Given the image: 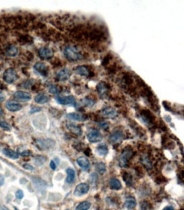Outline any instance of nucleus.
Returning <instances> with one entry per match:
<instances>
[{"label": "nucleus", "instance_id": "f257e3e1", "mask_svg": "<svg viewBox=\"0 0 184 210\" xmlns=\"http://www.w3.org/2000/svg\"><path fill=\"white\" fill-rule=\"evenodd\" d=\"M64 54L70 61L76 62L82 59V54L78 48L74 46H67L64 49Z\"/></svg>", "mask_w": 184, "mask_h": 210}, {"label": "nucleus", "instance_id": "f03ea898", "mask_svg": "<svg viewBox=\"0 0 184 210\" xmlns=\"http://www.w3.org/2000/svg\"><path fill=\"white\" fill-rule=\"evenodd\" d=\"M87 138L92 143H97V142H100L102 141L103 136L98 130L91 129L88 131V132L87 134Z\"/></svg>", "mask_w": 184, "mask_h": 210}, {"label": "nucleus", "instance_id": "7ed1b4c3", "mask_svg": "<svg viewBox=\"0 0 184 210\" xmlns=\"http://www.w3.org/2000/svg\"><path fill=\"white\" fill-rule=\"evenodd\" d=\"M3 80L5 82L9 84H11L13 82L17 80V72L15 71V69H12V68H9V69H6L4 73H3Z\"/></svg>", "mask_w": 184, "mask_h": 210}, {"label": "nucleus", "instance_id": "20e7f679", "mask_svg": "<svg viewBox=\"0 0 184 210\" xmlns=\"http://www.w3.org/2000/svg\"><path fill=\"white\" fill-rule=\"evenodd\" d=\"M55 100L57 101V103L62 105H72L76 106V102L74 97L72 96H66V97H62V96L57 95L55 97Z\"/></svg>", "mask_w": 184, "mask_h": 210}, {"label": "nucleus", "instance_id": "39448f33", "mask_svg": "<svg viewBox=\"0 0 184 210\" xmlns=\"http://www.w3.org/2000/svg\"><path fill=\"white\" fill-rule=\"evenodd\" d=\"M90 190L89 185L87 183H80L78 184L75 188L74 191V195L76 197H82L86 195L87 193Z\"/></svg>", "mask_w": 184, "mask_h": 210}, {"label": "nucleus", "instance_id": "423d86ee", "mask_svg": "<svg viewBox=\"0 0 184 210\" xmlns=\"http://www.w3.org/2000/svg\"><path fill=\"white\" fill-rule=\"evenodd\" d=\"M132 151L129 149H126L123 151V153H121V159H120V165L122 167H125L127 165V162L129 161V159L132 158Z\"/></svg>", "mask_w": 184, "mask_h": 210}, {"label": "nucleus", "instance_id": "0eeeda50", "mask_svg": "<svg viewBox=\"0 0 184 210\" xmlns=\"http://www.w3.org/2000/svg\"><path fill=\"white\" fill-rule=\"evenodd\" d=\"M124 138V134L123 132L120 131V130H117V131H115L111 133V135L109 136V140L115 143H118V142H121Z\"/></svg>", "mask_w": 184, "mask_h": 210}, {"label": "nucleus", "instance_id": "6e6552de", "mask_svg": "<svg viewBox=\"0 0 184 210\" xmlns=\"http://www.w3.org/2000/svg\"><path fill=\"white\" fill-rule=\"evenodd\" d=\"M34 69L37 72H38L41 75H43V76H46L48 75V73H49V69L46 66V64L43 63H41V62L35 64Z\"/></svg>", "mask_w": 184, "mask_h": 210}, {"label": "nucleus", "instance_id": "1a4fd4ad", "mask_svg": "<svg viewBox=\"0 0 184 210\" xmlns=\"http://www.w3.org/2000/svg\"><path fill=\"white\" fill-rule=\"evenodd\" d=\"M101 115H103L104 117H106V118L109 119H113L115 118L117 116V113L115 111L113 108H110V107H107V108H104L101 111Z\"/></svg>", "mask_w": 184, "mask_h": 210}, {"label": "nucleus", "instance_id": "9d476101", "mask_svg": "<svg viewBox=\"0 0 184 210\" xmlns=\"http://www.w3.org/2000/svg\"><path fill=\"white\" fill-rule=\"evenodd\" d=\"M38 54L43 59H49L53 57V51L49 48H41L38 50Z\"/></svg>", "mask_w": 184, "mask_h": 210}, {"label": "nucleus", "instance_id": "9b49d317", "mask_svg": "<svg viewBox=\"0 0 184 210\" xmlns=\"http://www.w3.org/2000/svg\"><path fill=\"white\" fill-rule=\"evenodd\" d=\"M76 164L83 170H88L90 168V162L86 157H80L76 159Z\"/></svg>", "mask_w": 184, "mask_h": 210}, {"label": "nucleus", "instance_id": "f8f14e48", "mask_svg": "<svg viewBox=\"0 0 184 210\" xmlns=\"http://www.w3.org/2000/svg\"><path fill=\"white\" fill-rule=\"evenodd\" d=\"M5 107L7 110L11 111V112H16V111H19L22 109L21 104L15 103L14 101H8L5 104Z\"/></svg>", "mask_w": 184, "mask_h": 210}, {"label": "nucleus", "instance_id": "ddd939ff", "mask_svg": "<svg viewBox=\"0 0 184 210\" xmlns=\"http://www.w3.org/2000/svg\"><path fill=\"white\" fill-rule=\"evenodd\" d=\"M14 98H17L21 101H29L32 99V96L29 92H24V91H17L14 92Z\"/></svg>", "mask_w": 184, "mask_h": 210}, {"label": "nucleus", "instance_id": "4468645a", "mask_svg": "<svg viewBox=\"0 0 184 210\" xmlns=\"http://www.w3.org/2000/svg\"><path fill=\"white\" fill-rule=\"evenodd\" d=\"M71 76V71L68 69H63L58 72L57 78L59 81H67Z\"/></svg>", "mask_w": 184, "mask_h": 210}, {"label": "nucleus", "instance_id": "2eb2a0df", "mask_svg": "<svg viewBox=\"0 0 184 210\" xmlns=\"http://www.w3.org/2000/svg\"><path fill=\"white\" fill-rule=\"evenodd\" d=\"M66 174H67V177L66 179V182L67 184H71L74 182L76 177V172L75 170L71 169V168H68L66 169Z\"/></svg>", "mask_w": 184, "mask_h": 210}, {"label": "nucleus", "instance_id": "dca6fc26", "mask_svg": "<svg viewBox=\"0 0 184 210\" xmlns=\"http://www.w3.org/2000/svg\"><path fill=\"white\" fill-rule=\"evenodd\" d=\"M75 71L76 74L81 75V76H88L90 75V71L88 68L84 65H80L77 66L75 69Z\"/></svg>", "mask_w": 184, "mask_h": 210}, {"label": "nucleus", "instance_id": "f3484780", "mask_svg": "<svg viewBox=\"0 0 184 210\" xmlns=\"http://www.w3.org/2000/svg\"><path fill=\"white\" fill-rule=\"evenodd\" d=\"M108 152H109V149H108V147L105 144H99L97 147V153H98V155L101 156V157H104L108 154Z\"/></svg>", "mask_w": 184, "mask_h": 210}, {"label": "nucleus", "instance_id": "a211bd4d", "mask_svg": "<svg viewBox=\"0 0 184 210\" xmlns=\"http://www.w3.org/2000/svg\"><path fill=\"white\" fill-rule=\"evenodd\" d=\"M109 187L113 190H120L122 187V186H121V182L119 181L118 179L112 178L110 179V181H109Z\"/></svg>", "mask_w": 184, "mask_h": 210}, {"label": "nucleus", "instance_id": "6ab92c4d", "mask_svg": "<svg viewBox=\"0 0 184 210\" xmlns=\"http://www.w3.org/2000/svg\"><path fill=\"white\" fill-rule=\"evenodd\" d=\"M3 153L6 157L11 158V159H18L19 158V154L16 152H14L11 149H8V148H4L3 150Z\"/></svg>", "mask_w": 184, "mask_h": 210}, {"label": "nucleus", "instance_id": "aec40b11", "mask_svg": "<svg viewBox=\"0 0 184 210\" xmlns=\"http://www.w3.org/2000/svg\"><path fill=\"white\" fill-rule=\"evenodd\" d=\"M49 97L43 93H40V94H38V95L35 97V102L37 104H46L47 102L49 101Z\"/></svg>", "mask_w": 184, "mask_h": 210}, {"label": "nucleus", "instance_id": "412c9836", "mask_svg": "<svg viewBox=\"0 0 184 210\" xmlns=\"http://www.w3.org/2000/svg\"><path fill=\"white\" fill-rule=\"evenodd\" d=\"M136 205H137V201H136V199L134 197H128V198L126 199V201H125V207L128 208V209H132V208H134L136 207Z\"/></svg>", "mask_w": 184, "mask_h": 210}, {"label": "nucleus", "instance_id": "4be33fe9", "mask_svg": "<svg viewBox=\"0 0 184 210\" xmlns=\"http://www.w3.org/2000/svg\"><path fill=\"white\" fill-rule=\"evenodd\" d=\"M97 90H98V92L99 93V95H100L101 97H103V96H105L107 94L108 87H107L106 84L104 83V82H100V83L98 85Z\"/></svg>", "mask_w": 184, "mask_h": 210}, {"label": "nucleus", "instance_id": "5701e85b", "mask_svg": "<svg viewBox=\"0 0 184 210\" xmlns=\"http://www.w3.org/2000/svg\"><path fill=\"white\" fill-rule=\"evenodd\" d=\"M67 126V129H69V131H71V132L75 133L76 135H81V130L80 127H78L77 125L72 124V123H68L66 125Z\"/></svg>", "mask_w": 184, "mask_h": 210}, {"label": "nucleus", "instance_id": "b1692460", "mask_svg": "<svg viewBox=\"0 0 184 210\" xmlns=\"http://www.w3.org/2000/svg\"><path fill=\"white\" fill-rule=\"evenodd\" d=\"M18 52H19V51H18L17 48L15 46L11 45V46H9V48L7 49L6 54H7V55L9 56V57H15V56L18 54Z\"/></svg>", "mask_w": 184, "mask_h": 210}, {"label": "nucleus", "instance_id": "393cba45", "mask_svg": "<svg viewBox=\"0 0 184 210\" xmlns=\"http://www.w3.org/2000/svg\"><path fill=\"white\" fill-rule=\"evenodd\" d=\"M91 207V203L87 201H84L81 202V203L76 207V210H88Z\"/></svg>", "mask_w": 184, "mask_h": 210}, {"label": "nucleus", "instance_id": "a878e982", "mask_svg": "<svg viewBox=\"0 0 184 210\" xmlns=\"http://www.w3.org/2000/svg\"><path fill=\"white\" fill-rule=\"evenodd\" d=\"M95 169L98 170V172L101 174V175H103V174L106 172V166H105V164L103 162H98V163L95 164Z\"/></svg>", "mask_w": 184, "mask_h": 210}, {"label": "nucleus", "instance_id": "bb28decb", "mask_svg": "<svg viewBox=\"0 0 184 210\" xmlns=\"http://www.w3.org/2000/svg\"><path fill=\"white\" fill-rule=\"evenodd\" d=\"M67 118L71 120L80 121L82 120V115H81L80 114H77V113H71V114L67 115Z\"/></svg>", "mask_w": 184, "mask_h": 210}, {"label": "nucleus", "instance_id": "cd10ccee", "mask_svg": "<svg viewBox=\"0 0 184 210\" xmlns=\"http://www.w3.org/2000/svg\"><path fill=\"white\" fill-rule=\"evenodd\" d=\"M0 127L3 130H4V131H10L11 130L10 125L6 121L2 120H0Z\"/></svg>", "mask_w": 184, "mask_h": 210}, {"label": "nucleus", "instance_id": "c85d7f7f", "mask_svg": "<svg viewBox=\"0 0 184 210\" xmlns=\"http://www.w3.org/2000/svg\"><path fill=\"white\" fill-rule=\"evenodd\" d=\"M49 92L50 93H52V94H57L58 92H59V89H58V87L55 85L51 84V85L49 86Z\"/></svg>", "mask_w": 184, "mask_h": 210}, {"label": "nucleus", "instance_id": "c756f323", "mask_svg": "<svg viewBox=\"0 0 184 210\" xmlns=\"http://www.w3.org/2000/svg\"><path fill=\"white\" fill-rule=\"evenodd\" d=\"M123 178H124V181L127 182V184L128 185V186H131V185H132V176H130V175H128V174H126V175H124Z\"/></svg>", "mask_w": 184, "mask_h": 210}, {"label": "nucleus", "instance_id": "7c9ffc66", "mask_svg": "<svg viewBox=\"0 0 184 210\" xmlns=\"http://www.w3.org/2000/svg\"><path fill=\"white\" fill-rule=\"evenodd\" d=\"M83 101L84 102H82V104H83L85 106L91 107L94 104V102L92 100H91V99H89V98H85V99H83Z\"/></svg>", "mask_w": 184, "mask_h": 210}, {"label": "nucleus", "instance_id": "2f4dec72", "mask_svg": "<svg viewBox=\"0 0 184 210\" xmlns=\"http://www.w3.org/2000/svg\"><path fill=\"white\" fill-rule=\"evenodd\" d=\"M15 197H16V198L17 199H22L24 197V193L21 190H18L16 192H15Z\"/></svg>", "mask_w": 184, "mask_h": 210}, {"label": "nucleus", "instance_id": "473e14b6", "mask_svg": "<svg viewBox=\"0 0 184 210\" xmlns=\"http://www.w3.org/2000/svg\"><path fill=\"white\" fill-rule=\"evenodd\" d=\"M23 168H24V169H26V170H34V167H33L32 165H31V164H24Z\"/></svg>", "mask_w": 184, "mask_h": 210}, {"label": "nucleus", "instance_id": "72a5a7b5", "mask_svg": "<svg viewBox=\"0 0 184 210\" xmlns=\"http://www.w3.org/2000/svg\"><path fill=\"white\" fill-rule=\"evenodd\" d=\"M49 166H50V168H51L53 170H56V168H57V164H55V160H52V161L50 162V164H49Z\"/></svg>", "mask_w": 184, "mask_h": 210}, {"label": "nucleus", "instance_id": "f704fd0d", "mask_svg": "<svg viewBox=\"0 0 184 210\" xmlns=\"http://www.w3.org/2000/svg\"><path fill=\"white\" fill-rule=\"evenodd\" d=\"M30 155H32V152H31V151H28V150L24 151L23 153H21V156H23V157H26V156H30Z\"/></svg>", "mask_w": 184, "mask_h": 210}, {"label": "nucleus", "instance_id": "c9c22d12", "mask_svg": "<svg viewBox=\"0 0 184 210\" xmlns=\"http://www.w3.org/2000/svg\"><path fill=\"white\" fill-rule=\"evenodd\" d=\"M4 99H5V96H4L3 92L0 91V102H2V101H3Z\"/></svg>", "mask_w": 184, "mask_h": 210}, {"label": "nucleus", "instance_id": "e433bc0d", "mask_svg": "<svg viewBox=\"0 0 184 210\" xmlns=\"http://www.w3.org/2000/svg\"><path fill=\"white\" fill-rule=\"evenodd\" d=\"M4 183V177L3 175H0V186H3Z\"/></svg>", "mask_w": 184, "mask_h": 210}, {"label": "nucleus", "instance_id": "4c0bfd02", "mask_svg": "<svg viewBox=\"0 0 184 210\" xmlns=\"http://www.w3.org/2000/svg\"><path fill=\"white\" fill-rule=\"evenodd\" d=\"M163 210H175V208L173 207H171V206H167V207H166Z\"/></svg>", "mask_w": 184, "mask_h": 210}, {"label": "nucleus", "instance_id": "58836bf2", "mask_svg": "<svg viewBox=\"0 0 184 210\" xmlns=\"http://www.w3.org/2000/svg\"><path fill=\"white\" fill-rule=\"evenodd\" d=\"M3 110H2V108H1V107H0V115H3Z\"/></svg>", "mask_w": 184, "mask_h": 210}, {"label": "nucleus", "instance_id": "ea45409f", "mask_svg": "<svg viewBox=\"0 0 184 210\" xmlns=\"http://www.w3.org/2000/svg\"><path fill=\"white\" fill-rule=\"evenodd\" d=\"M14 210H19V209H18V208L16 207H14Z\"/></svg>", "mask_w": 184, "mask_h": 210}, {"label": "nucleus", "instance_id": "a19ab883", "mask_svg": "<svg viewBox=\"0 0 184 210\" xmlns=\"http://www.w3.org/2000/svg\"><path fill=\"white\" fill-rule=\"evenodd\" d=\"M66 210H70V209H66Z\"/></svg>", "mask_w": 184, "mask_h": 210}, {"label": "nucleus", "instance_id": "79ce46f5", "mask_svg": "<svg viewBox=\"0 0 184 210\" xmlns=\"http://www.w3.org/2000/svg\"><path fill=\"white\" fill-rule=\"evenodd\" d=\"M6 210H8V209H6Z\"/></svg>", "mask_w": 184, "mask_h": 210}]
</instances>
